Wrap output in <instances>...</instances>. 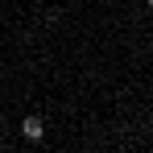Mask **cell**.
<instances>
[{
    "instance_id": "1",
    "label": "cell",
    "mask_w": 153,
    "mask_h": 153,
    "mask_svg": "<svg viewBox=\"0 0 153 153\" xmlns=\"http://www.w3.org/2000/svg\"><path fill=\"white\" fill-rule=\"evenodd\" d=\"M21 132H25V141H42V132H46V128H42V120H37V116H29L25 124H21Z\"/></svg>"
},
{
    "instance_id": "2",
    "label": "cell",
    "mask_w": 153,
    "mask_h": 153,
    "mask_svg": "<svg viewBox=\"0 0 153 153\" xmlns=\"http://www.w3.org/2000/svg\"><path fill=\"white\" fill-rule=\"evenodd\" d=\"M0 132H4V120H0Z\"/></svg>"
},
{
    "instance_id": "3",
    "label": "cell",
    "mask_w": 153,
    "mask_h": 153,
    "mask_svg": "<svg viewBox=\"0 0 153 153\" xmlns=\"http://www.w3.org/2000/svg\"><path fill=\"white\" fill-rule=\"evenodd\" d=\"M145 4H149V8H153V0H145Z\"/></svg>"
}]
</instances>
